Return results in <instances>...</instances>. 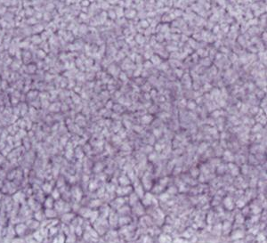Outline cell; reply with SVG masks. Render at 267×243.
<instances>
[{
    "label": "cell",
    "mask_w": 267,
    "mask_h": 243,
    "mask_svg": "<svg viewBox=\"0 0 267 243\" xmlns=\"http://www.w3.org/2000/svg\"><path fill=\"white\" fill-rule=\"evenodd\" d=\"M52 191H53V189L51 188L50 184H48V183H45V184L42 185V191H44L45 193L48 194V193L52 192Z\"/></svg>",
    "instance_id": "5b68a950"
},
{
    "label": "cell",
    "mask_w": 267,
    "mask_h": 243,
    "mask_svg": "<svg viewBox=\"0 0 267 243\" xmlns=\"http://www.w3.org/2000/svg\"><path fill=\"white\" fill-rule=\"evenodd\" d=\"M44 211H45L46 218H47V219H53L57 215L56 211L53 208H46Z\"/></svg>",
    "instance_id": "277c9868"
},
{
    "label": "cell",
    "mask_w": 267,
    "mask_h": 243,
    "mask_svg": "<svg viewBox=\"0 0 267 243\" xmlns=\"http://www.w3.org/2000/svg\"><path fill=\"white\" fill-rule=\"evenodd\" d=\"M44 207L46 208H53L54 207V201H53V198L52 196H47L45 201H44Z\"/></svg>",
    "instance_id": "3957f363"
},
{
    "label": "cell",
    "mask_w": 267,
    "mask_h": 243,
    "mask_svg": "<svg viewBox=\"0 0 267 243\" xmlns=\"http://www.w3.org/2000/svg\"><path fill=\"white\" fill-rule=\"evenodd\" d=\"M26 224L29 231H37L40 226V222L37 221L34 218V219H29V221H27Z\"/></svg>",
    "instance_id": "7a4b0ae2"
},
{
    "label": "cell",
    "mask_w": 267,
    "mask_h": 243,
    "mask_svg": "<svg viewBox=\"0 0 267 243\" xmlns=\"http://www.w3.org/2000/svg\"><path fill=\"white\" fill-rule=\"evenodd\" d=\"M14 226V230H15V232H16V235L18 237H21L22 238L23 236H25L28 234V231H29L27 224H23V223H18L16 224Z\"/></svg>",
    "instance_id": "6da1fadb"
}]
</instances>
